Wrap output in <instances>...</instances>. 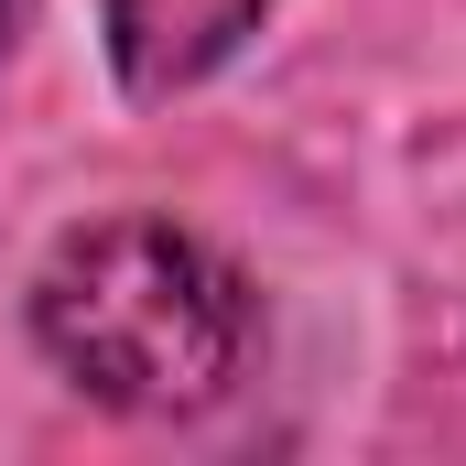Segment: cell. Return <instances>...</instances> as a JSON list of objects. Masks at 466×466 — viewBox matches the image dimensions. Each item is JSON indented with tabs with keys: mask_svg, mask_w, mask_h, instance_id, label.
Listing matches in <instances>:
<instances>
[{
	"mask_svg": "<svg viewBox=\"0 0 466 466\" xmlns=\"http://www.w3.org/2000/svg\"><path fill=\"white\" fill-rule=\"evenodd\" d=\"M260 11H271V0H98L130 98H174V87H196L218 55H238V33H249Z\"/></svg>",
	"mask_w": 466,
	"mask_h": 466,
	"instance_id": "7a4b0ae2",
	"label": "cell"
},
{
	"mask_svg": "<svg viewBox=\"0 0 466 466\" xmlns=\"http://www.w3.org/2000/svg\"><path fill=\"white\" fill-rule=\"evenodd\" d=\"M33 326L76 390H98L119 412H196L238 369L249 315L207 238L163 228V218H98L44 260Z\"/></svg>",
	"mask_w": 466,
	"mask_h": 466,
	"instance_id": "6da1fadb",
	"label": "cell"
}]
</instances>
